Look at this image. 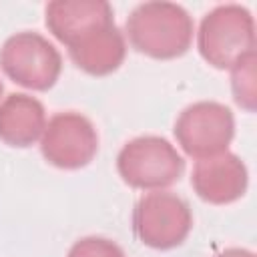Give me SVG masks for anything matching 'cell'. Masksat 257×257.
<instances>
[{
  "label": "cell",
  "mask_w": 257,
  "mask_h": 257,
  "mask_svg": "<svg viewBox=\"0 0 257 257\" xmlns=\"http://www.w3.org/2000/svg\"><path fill=\"white\" fill-rule=\"evenodd\" d=\"M126 36L135 50L159 60L183 56L193 40L189 12L173 2H143L126 18Z\"/></svg>",
  "instance_id": "cell-1"
},
{
  "label": "cell",
  "mask_w": 257,
  "mask_h": 257,
  "mask_svg": "<svg viewBox=\"0 0 257 257\" xmlns=\"http://www.w3.org/2000/svg\"><path fill=\"white\" fill-rule=\"evenodd\" d=\"M197 48L215 68H231L239 58L255 50V22L247 8L223 4L213 8L199 26Z\"/></svg>",
  "instance_id": "cell-2"
},
{
  "label": "cell",
  "mask_w": 257,
  "mask_h": 257,
  "mask_svg": "<svg viewBox=\"0 0 257 257\" xmlns=\"http://www.w3.org/2000/svg\"><path fill=\"white\" fill-rule=\"evenodd\" d=\"M116 171L133 189L161 191L181 179L185 159L167 139L147 135L128 141L120 149L116 157Z\"/></svg>",
  "instance_id": "cell-3"
},
{
  "label": "cell",
  "mask_w": 257,
  "mask_h": 257,
  "mask_svg": "<svg viewBox=\"0 0 257 257\" xmlns=\"http://www.w3.org/2000/svg\"><path fill=\"white\" fill-rule=\"evenodd\" d=\"M0 68L16 84L30 90H48L60 76L62 58L38 32H18L0 48Z\"/></svg>",
  "instance_id": "cell-4"
},
{
  "label": "cell",
  "mask_w": 257,
  "mask_h": 257,
  "mask_svg": "<svg viewBox=\"0 0 257 257\" xmlns=\"http://www.w3.org/2000/svg\"><path fill=\"white\" fill-rule=\"evenodd\" d=\"M175 139L193 159H209L227 151L235 135V118L229 106L215 100L193 102L175 120Z\"/></svg>",
  "instance_id": "cell-5"
},
{
  "label": "cell",
  "mask_w": 257,
  "mask_h": 257,
  "mask_svg": "<svg viewBox=\"0 0 257 257\" xmlns=\"http://www.w3.org/2000/svg\"><path fill=\"white\" fill-rule=\"evenodd\" d=\"M133 227L141 243L165 251L187 239L193 227V215L189 205L179 195L153 191L137 201Z\"/></svg>",
  "instance_id": "cell-6"
},
{
  "label": "cell",
  "mask_w": 257,
  "mask_h": 257,
  "mask_svg": "<svg viewBox=\"0 0 257 257\" xmlns=\"http://www.w3.org/2000/svg\"><path fill=\"white\" fill-rule=\"evenodd\" d=\"M40 151L42 157L58 169H82L98 151V135L92 122L80 112H58L44 126Z\"/></svg>",
  "instance_id": "cell-7"
},
{
  "label": "cell",
  "mask_w": 257,
  "mask_h": 257,
  "mask_svg": "<svg viewBox=\"0 0 257 257\" xmlns=\"http://www.w3.org/2000/svg\"><path fill=\"white\" fill-rule=\"evenodd\" d=\"M249 175L245 163L233 153H221L197 161L191 173V185L199 199L211 205H227L241 199L247 191Z\"/></svg>",
  "instance_id": "cell-8"
},
{
  "label": "cell",
  "mask_w": 257,
  "mask_h": 257,
  "mask_svg": "<svg viewBox=\"0 0 257 257\" xmlns=\"http://www.w3.org/2000/svg\"><path fill=\"white\" fill-rule=\"evenodd\" d=\"M114 22L104 0H54L46 4V28L66 48L86 32Z\"/></svg>",
  "instance_id": "cell-9"
},
{
  "label": "cell",
  "mask_w": 257,
  "mask_h": 257,
  "mask_svg": "<svg viewBox=\"0 0 257 257\" xmlns=\"http://www.w3.org/2000/svg\"><path fill=\"white\" fill-rule=\"evenodd\" d=\"M68 54L80 70L92 76H106L122 64L126 44L120 30L112 22L98 26L86 36L78 38L68 46Z\"/></svg>",
  "instance_id": "cell-10"
},
{
  "label": "cell",
  "mask_w": 257,
  "mask_h": 257,
  "mask_svg": "<svg viewBox=\"0 0 257 257\" xmlns=\"http://www.w3.org/2000/svg\"><path fill=\"white\" fill-rule=\"evenodd\" d=\"M46 126L44 106L38 98L22 92L8 94L0 104V141L26 149L34 145Z\"/></svg>",
  "instance_id": "cell-11"
},
{
  "label": "cell",
  "mask_w": 257,
  "mask_h": 257,
  "mask_svg": "<svg viewBox=\"0 0 257 257\" xmlns=\"http://www.w3.org/2000/svg\"><path fill=\"white\" fill-rule=\"evenodd\" d=\"M231 88L235 102L247 110L255 112L257 108V56L255 50L239 58L231 66Z\"/></svg>",
  "instance_id": "cell-12"
},
{
  "label": "cell",
  "mask_w": 257,
  "mask_h": 257,
  "mask_svg": "<svg viewBox=\"0 0 257 257\" xmlns=\"http://www.w3.org/2000/svg\"><path fill=\"white\" fill-rule=\"evenodd\" d=\"M66 257H124L122 249L104 237H84L78 239Z\"/></svg>",
  "instance_id": "cell-13"
},
{
  "label": "cell",
  "mask_w": 257,
  "mask_h": 257,
  "mask_svg": "<svg viewBox=\"0 0 257 257\" xmlns=\"http://www.w3.org/2000/svg\"><path fill=\"white\" fill-rule=\"evenodd\" d=\"M217 257H255V253H253V251H247V249L233 247V249H225V251L219 253Z\"/></svg>",
  "instance_id": "cell-14"
},
{
  "label": "cell",
  "mask_w": 257,
  "mask_h": 257,
  "mask_svg": "<svg viewBox=\"0 0 257 257\" xmlns=\"http://www.w3.org/2000/svg\"><path fill=\"white\" fill-rule=\"evenodd\" d=\"M0 94H2V82H0Z\"/></svg>",
  "instance_id": "cell-15"
}]
</instances>
